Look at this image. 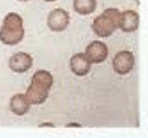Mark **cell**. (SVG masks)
<instances>
[{"label":"cell","mask_w":148,"mask_h":138,"mask_svg":"<svg viewBox=\"0 0 148 138\" xmlns=\"http://www.w3.org/2000/svg\"><path fill=\"white\" fill-rule=\"evenodd\" d=\"M53 84L52 74L46 70H38L32 77L31 85L26 93V97L31 105H40L47 100L49 92Z\"/></svg>","instance_id":"cell-1"},{"label":"cell","mask_w":148,"mask_h":138,"mask_svg":"<svg viewBox=\"0 0 148 138\" xmlns=\"http://www.w3.org/2000/svg\"><path fill=\"white\" fill-rule=\"evenodd\" d=\"M25 36L23 19L16 12L8 13L0 28V41L7 45H16Z\"/></svg>","instance_id":"cell-2"},{"label":"cell","mask_w":148,"mask_h":138,"mask_svg":"<svg viewBox=\"0 0 148 138\" xmlns=\"http://www.w3.org/2000/svg\"><path fill=\"white\" fill-rule=\"evenodd\" d=\"M121 12L117 8H108L96 16L91 24V29L98 37L106 38L113 35L119 28Z\"/></svg>","instance_id":"cell-3"},{"label":"cell","mask_w":148,"mask_h":138,"mask_svg":"<svg viewBox=\"0 0 148 138\" xmlns=\"http://www.w3.org/2000/svg\"><path fill=\"white\" fill-rule=\"evenodd\" d=\"M70 16L69 12L63 8H56L51 11L47 18V26L53 32L65 31L69 25Z\"/></svg>","instance_id":"cell-4"},{"label":"cell","mask_w":148,"mask_h":138,"mask_svg":"<svg viewBox=\"0 0 148 138\" xmlns=\"http://www.w3.org/2000/svg\"><path fill=\"white\" fill-rule=\"evenodd\" d=\"M135 65V58L130 51L123 50L117 53L113 59V68L118 74H128Z\"/></svg>","instance_id":"cell-5"},{"label":"cell","mask_w":148,"mask_h":138,"mask_svg":"<svg viewBox=\"0 0 148 138\" xmlns=\"http://www.w3.org/2000/svg\"><path fill=\"white\" fill-rule=\"evenodd\" d=\"M85 54L91 64H99L106 61L109 54V49L104 42L95 40L87 45Z\"/></svg>","instance_id":"cell-6"},{"label":"cell","mask_w":148,"mask_h":138,"mask_svg":"<svg viewBox=\"0 0 148 138\" xmlns=\"http://www.w3.org/2000/svg\"><path fill=\"white\" fill-rule=\"evenodd\" d=\"M8 66L11 70L16 73H24L32 68L33 59L30 54L25 52H18L11 57Z\"/></svg>","instance_id":"cell-7"},{"label":"cell","mask_w":148,"mask_h":138,"mask_svg":"<svg viewBox=\"0 0 148 138\" xmlns=\"http://www.w3.org/2000/svg\"><path fill=\"white\" fill-rule=\"evenodd\" d=\"M91 63L86 54L78 53L74 54L70 59V68L77 77H85L90 72Z\"/></svg>","instance_id":"cell-8"},{"label":"cell","mask_w":148,"mask_h":138,"mask_svg":"<svg viewBox=\"0 0 148 138\" xmlns=\"http://www.w3.org/2000/svg\"><path fill=\"white\" fill-rule=\"evenodd\" d=\"M139 21V15L137 12L133 10L124 11L120 14L119 27L123 32H133L138 30Z\"/></svg>","instance_id":"cell-9"},{"label":"cell","mask_w":148,"mask_h":138,"mask_svg":"<svg viewBox=\"0 0 148 138\" xmlns=\"http://www.w3.org/2000/svg\"><path fill=\"white\" fill-rule=\"evenodd\" d=\"M10 110L17 116H23L29 111L31 108V104L27 100L25 95L16 94L11 98Z\"/></svg>","instance_id":"cell-10"},{"label":"cell","mask_w":148,"mask_h":138,"mask_svg":"<svg viewBox=\"0 0 148 138\" xmlns=\"http://www.w3.org/2000/svg\"><path fill=\"white\" fill-rule=\"evenodd\" d=\"M97 7L96 0H74L73 8L80 15L86 16L93 13Z\"/></svg>","instance_id":"cell-11"},{"label":"cell","mask_w":148,"mask_h":138,"mask_svg":"<svg viewBox=\"0 0 148 138\" xmlns=\"http://www.w3.org/2000/svg\"><path fill=\"white\" fill-rule=\"evenodd\" d=\"M45 2H54V1H56V0H45Z\"/></svg>","instance_id":"cell-12"},{"label":"cell","mask_w":148,"mask_h":138,"mask_svg":"<svg viewBox=\"0 0 148 138\" xmlns=\"http://www.w3.org/2000/svg\"><path fill=\"white\" fill-rule=\"evenodd\" d=\"M18 1H21V2H27L29 0H18Z\"/></svg>","instance_id":"cell-13"}]
</instances>
